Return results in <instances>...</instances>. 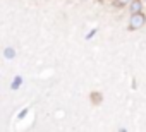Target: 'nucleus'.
I'll use <instances>...</instances> for the list:
<instances>
[{"label": "nucleus", "instance_id": "7ed1b4c3", "mask_svg": "<svg viewBox=\"0 0 146 132\" xmlns=\"http://www.w3.org/2000/svg\"><path fill=\"white\" fill-rule=\"evenodd\" d=\"M4 57L5 58H14L16 57V50L14 48H5L4 50Z\"/></svg>", "mask_w": 146, "mask_h": 132}, {"label": "nucleus", "instance_id": "f257e3e1", "mask_svg": "<svg viewBox=\"0 0 146 132\" xmlns=\"http://www.w3.org/2000/svg\"><path fill=\"white\" fill-rule=\"evenodd\" d=\"M144 22H146V17H144L141 12L132 14V17H131V28H132V29H139V28H143Z\"/></svg>", "mask_w": 146, "mask_h": 132}, {"label": "nucleus", "instance_id": "20e7f679", "mask_svg": "<svg viewBox=\"0 0 146 132\" xmlns=\"http://www.w3.org/2000/svg\"><path fill=\"white\" fill-rule=\"evenodd\" d=\"M21 84H23V77H21V76H16V79H14V82H12L11 88H12V89H17Z\"/></svg>", "mask_w": 146, "mask_h": 132}, {"label": "nucleus", "instance_id": "39448f33", "mask_svg": "<svg viewBox=\"0 0 146 132\" xmlns=\"http://www.w3.org/2000/svg\"><path fill=\"white\" fill-rule=\"evenodd\" d=\"M117 2H119L120 5H124V4H127V2H131V0H117Z\"/></svg>", "mask_w": 146, "mask_h": 132}, {"label": "nucleus", "instance_id": "f03ea898", "mask_svg": "<svg viewBox=\"0 0 146 132\" xmlns=\"http://www.w3.org/2000/svg\"><path fill=\"white\" fill-rule=\"evenodd\" d=\"M141 7H143V4L139 2V0H134V2H132V5H131V12H132V14H136V12H141Z\"/></svg>", "mask_w": 146, "mask_h": 132}]
</instances>
